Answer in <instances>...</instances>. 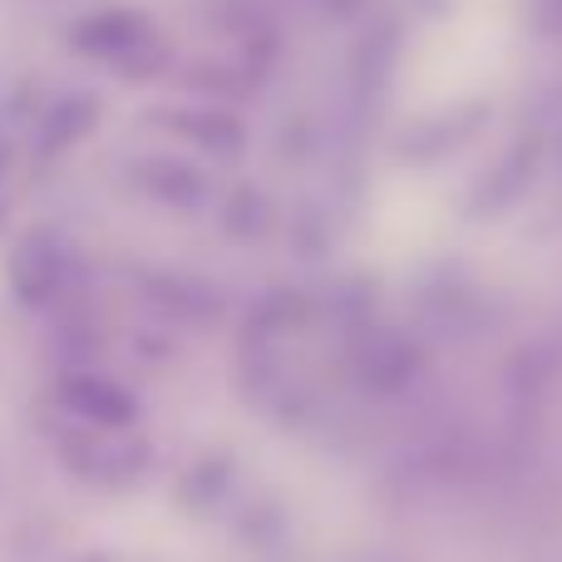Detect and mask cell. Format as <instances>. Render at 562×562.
Returning a JSON list of instances; mask_svg holds the SVG:
<instances>
[{
	"label": "cell",
	"instance_id": "cell-1",
	"mask_svg": "<svg viewBox=\"0 0 562 562\" xmlns=\"http://www.w3.org/2000/svg\"><path fill=\"white\" fill-rule=\"evenodd\" d=\"M65 281V247L49 227H35L15 243L10 252V291H15L20 306H49Z\"/></svg>",
	"mask_w": 562,
	"mask_h": 562
},
{
	"label": "cell",
	"instance_id": "cell-2",
	"mask_svg": "<svg viewBox=\"0 0 562 562\" xmlns=\"http://www.w3.org/2000/svg\"><path fill=\"white\" fill-rule=\"evenodd\" d=\"M154 40V20L134 5H104V10H89L85 20L69 25V45L89 59H109L114 65L119 55H128L134 45Z\"/></svg>",
	"mask_w": 562,
	"mask_h": 562
},
{
	"label": "cell",
	"instance_id": "cell-3",
	"mask_svg": "<svg viewBox=\"0 0 562 562\" xmlns=\"http://www.w3.org/2000/svg\"><path fill=\"white\" fill-rule=\"evenodd\" d=\"M158 124L173 128L183 144H198L203 154L217 158H237L247 144L243 119L227 114V109H158Z\"/></svg>",
	"mask_w": 562,
	"mask_h": 562
},
{
	"label": "cell",
	"instance_id": "cell-4",
	"mask_svg": "<svg viewBox=\"0 0 562 562\" xmlns=\"http://www.w3.org/2000/svg\"><path fill=\"white\" fill-rule=\"evenodd\" d=\"M99 124V99L94 94H65L55 99V104L40 114V158H55L65 154V148L85 144L89 134H94Z\"/></svg>",
	"mask_w": 562,
	"mask_h": 562
},
{
	"label": "cell",
	"instance_id": "cell-5",
	"mask_svg": "<svg viewBox=\"0 0 562 562\" xmlns=\"http://www.w3.org/2000/svg\"><path fill=\"white\" fill-rule=\"evenodd\" d=\"M134 178L148 198H158L168 207H198L207 198V178L183 158H144L134 168Z\"/></svg>",
	"mask_w": 562,
	"mask_h": 562
},
{
	"label": "cell",
	"instance_id": "cell-6",
	"mask_svg": "<svg viewBox=\"0 0 562 562\" xmlns=\"http://www.w3.org/2000/svg\"><path fill=\"white\" fill-rule=\"evenodd\" d=\"M59 400L75 415L94 419V425H128L134 419V400L114 380H99V375H65L59 380Z\"/></svg>",
	"mask_w": 562,
	"mask_h": 562
},
{
	"label": "cell",
	"instance_id": "cell-7",
	"mask_svg": "<svg viewBox=\"0 0 562 562\" xmlns=\"http://www.w3.org/2000/svg\"><path fill=\"white\" fill-rule=\"evenodd\" d=\"M114 69H119V79H128V85H144V79H158L168 69V45L164 40H144V45H134L128 55H119L114 59Z\"/></svg>",
	"mask_w": 562,
	"mask_h": 562
},
{
	"label": "cell",
	"instance_id": "cell-8",
	"mask_svg": "<svg viewBox=\"0 0 562 562\" xmlns=\"http://www.w3.org/2000/svg\"><path fill=\"white\" fill-rule=\"evenodd\" d=\"M543 25L562 30V0H543Z\"/></svg>",
	"mask_w": 562,
	"mask_h": 562
},
{
	"label": "cell",
	"instance_id": "cell-9",
	"mask_svg": "<svg viewBox=\"0 0 562 562\" xmlns=\"http://www.w3.org/2000/svg\"><path fill=\"white\" fill-rule=\"evenodd\" d=\"M0 168H5V154H0Z\"/></svg>",
	"mask_w": 562,
	"mask_h": 562
}]
</instances>
